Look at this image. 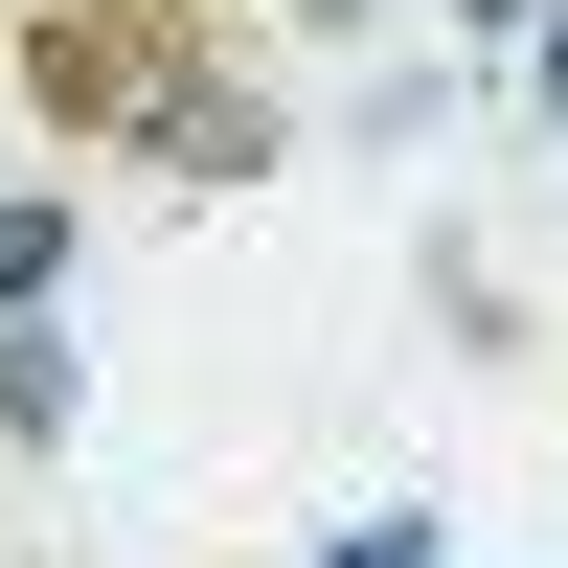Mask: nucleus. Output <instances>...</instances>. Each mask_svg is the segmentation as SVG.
I'll return each instance as SVG.
<instances>
[{
    "label": "nucleus",
    "instance_id": "nucleus-1",
    "mask_svg": "<svg viewBox=\"0 0 568 568\" xmlns=\"http://www.w3.org/2000/svg\"><path fill=\"white\" fill-rule=\"evenodd\" d=\"M0 69H23V114L69 160H160V182H251L273 160V91L227 69L205 0H23Z\"/></svg>",
    "mask_w": 568,
    "mask_h": 568
},
{
    "label": "nucleus",
    "instance_id": "nucleus-2",
    "mask_svg": "<svg viewBox=\"0 0 568 568\" xmlns=\"http://www.w3.org/2000/svg\"><path fill=\"white\" fill-rule=\"evenodd\" d=\"M69 296V205H45V182H0V318H45Z\"/></svg>",
    "mask_w": 568,
    "mask_h": 568
},
{
    "label": "nucleus",
    "instance_id": "nucleus-3",
    "mask_svg": "<svg viewBox=\"0 0 568 568\" xmlns=\"http://www.w3.org/2000/svg\"><path fill=\"white\" fill-rule=\"evenodd\" d=\"M0 433H69V342L45 318H0Z\"/></svg>",
    "mask_w": 568,
    "mask_h": 568
},
{
    "label": "nucleus",
    "instance_id": "nucleus-4",
    "mask_svg": "<svg viewBox=\"0 0 568 568\" xmlns=\"http://www.w3.org/2000/svg\"><path fill=\"white\" fill-rule=\"evenodd\" d=\"M342 568H433V524H342Z\"/></svg>",
    "mask_w": 568,
    "mask_h": 568
},
{
    "label": "nucleus",
    "instance_id": "nucleus-5",
    "mask_svg": "<svg viewBox=\"0 0 568 568\" xmlns=\"http://www.w3.org/2000/svg\"><path fill=\"white\" fill-rule=\"evenodd\" d=\"M478 23H568V0H478Z\"/></svg>",
    "mask_w": 568,
    "mask_h": 568
},
{
    "label": "nucleus",
    "instance_id": "nucleus-6",
    "mask_svg": "<svg viewBox=\"0 0 568 568\" xmlns=\"http://www.w3.org/2000/svg\"><path fill=\"white\" fill-rule=\"evenodd\" d=\"M546 114H568V23H546Z\"/></svg>",
    "mask_w": 568,
    "mask_h": 568
}]
</instances>
